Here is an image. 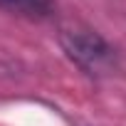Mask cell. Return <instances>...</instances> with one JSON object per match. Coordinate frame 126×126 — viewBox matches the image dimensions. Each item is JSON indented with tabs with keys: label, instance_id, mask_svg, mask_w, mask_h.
Wrapping results in <instances>:
<instances>
[{
	"label": "cell",
	"instance_id": "obj_1",
	"mask_svg": "<svg viewBox=\"0 0 126 126\" xmlns=\"http://www.w3.org/2000/svg\"><path fill=\"white\" fill-rule=\"evenodd\" d=\"M64 47L69 52V57L77 62L79 67H84L87 72H104L111 62H114V52L111 47L96 37L94 32H69L64 37Z\"/></svg>",
	"mask_w": 126,
	"mask_h": 126
},
{
	"label": "cell",
	"instance_id": "obj_2",
	"mask_svg": "<svg viewBox=\"0 0 126 126\" xmlns=\"http://www.w3.org/2000/svg\"><path fill=\"white\" fill-rule=\"evenodd\" d=\"M0 8L17 13V15H25V17H32V20H42V17H49L54 13L52 0H0Z\"/></svg>",
	"mask_w": 126,
	"mask_h": 126
}]
</instances>
